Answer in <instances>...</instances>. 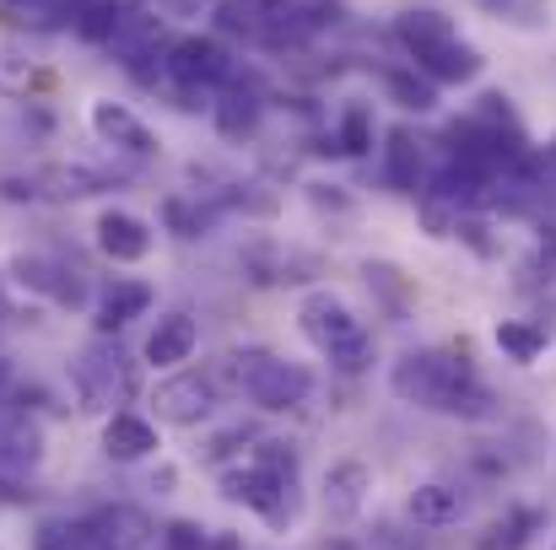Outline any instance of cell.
Wrapping results in <instances>:
<instances>
[{
  "label": "cell",
  "instance_id": "obj_11",
  "mask_svg": "<svg viewBox=\"0 0 556 550\" xmlns=\"http://www.w3.org/2000/svg\"><path fill=\"white\" fill-rule=\"evenodd\" d=\"M87 119H92L98 141H109V146H119V152H130V157H152V152H157V136H152L125 103H114V98H98V103L87 108Z\"/></svg>",
  "mask_w": 556,
  "mask_h": 550
},
{
  "label": "cell",
  "instance_id": "obj_16",
  "mask_svg": "<svg viewBox=\"0 0 556 550\" xmlns=\"http://www.w3.org/2000/svg\"><path fill=\"white\" fill-rule=\"evenodd\" d=\"M405 513H410L421 529H448V524H459V519H465V491H459V486H448V481H427V486H416V491H410Z\"/></svg>",
  "mask_w": 556,
  "mask_h": 550
},
{
  "label": "cell",
  "instance_id": "obj_3",
  "mask_svg": "<svg viewBox=\"0 0 556 550\" xmlns=\"http://www.w3.org/2000/svg\"><path fill=\"white\" fill-rule=\"evenodd\" d=\"M292 491H298V459H292L281 443H260L254 464L222 475V497L254 508V513H260L265 524H276V529H287V524L298 519V497H292Z\"/></svg>",
  "mask_w": 556,
  "mask_h": 550
},
{
  "label": "cell",
  "instance_id": "obj_21",
  "mask_svg": "<svg viewBox=\"0 0 556 550\" xmlns=\"http://www.w3.org/2000/svg\"><path fill=\"white\" fill-rule=\"evenodd\" d=\"M33 189L49 194V200H87V194L109 189V174L81 168V163H54V168H43V174L33 179Z\"/></svg>",
  "mask_w": 556,
  "mask_h": 550
},
{
  "label": "cell",
  "instance_id": "obj_33",
  "mask_svg": "<svg viewBox=\"0 0 556 550\" xmlns=\"http://www.w3.org/2000/svg\"><path fill=\"white\" fill-rule=\"evenodd\" d=\"M470 5H481V11H492V16H508V11H514V0H470Z\"/></svg>",
  "mask_w": 556,
  "mask_h": 550
},
{
  "label": "cell",
  "instance_id": "obj_28",
  "mask_svg": "<svg viewBox=\"0 0 556 550\" xmlns=\"http://www.w3.org/2000/svg\"><path fill=\"white\" fill-rule=\"evenodd\" d=\"M38 550H103V540L92 535V524H43Z\"/></svg>",
  "mask_w": 556,
  "mask_h": 550
},
{
  "label": "cell",
  "instance_id": "obj_4",
  "mask_svg": "<svg viewBox=\"0 0 556 550\" xmlns=\"http://www.w3.org/2000/svg\"><path fill=\"white\" fill-rule=\"evenodd\" d=\"M298 330L308 335L314 351H325L336 372H368L372 362V335L368 324L336 297V292H308L298 303Z\"/></svg>",
  "mask_w": 556,
  "mask_h": 550
},
{
  "label": "cell",
  "instance_id": "obj_5",
  "mask_svg": "<svg viewBox=\"0 0 556 550\" xmlns=\"http://www.w3.org/2000/svg\"><path fill=\"white\" fill-rule=\"evenodd\" d=\"M227 362H232L238 388L260 410H298L314 394V372L303 362H287V357H270V351H232Z\"/></svg>",
  "mask_w": 556,
  "mask_h": 550
},
{
  "label": "cell",
  "instance_id": "obj_9",
  "mask_svg": "<svg viewBox=\"0 0 556 550\" xmlns=\"http://www.w3.org/2000/svg\"><path fill=\"white\" fill-rule=\"evenodd\" d=\"M152 410L168 426H200L216 410V383L205 372H174L152 388Z\"/></svg>",
  "mask_w": 556,
  "mask_h": 550
},
{
  "label": "cell",
  "instance_id": "obj_2",
  "mask_svg": "<svg viewBox=\"0 0 556 550\" xmlns=\"http://www.w3.org/2000/svg\"><path fill=\"white\" fill-rule=\"evenodd\" d=\"M394 38H400V49L410 54V65H416L432 87H465V81H476L481 65H486L481 49L465 43L459 27H454L443 11H432V5L400 11V16H394Z\"/></svg>",
  "mask_w": 556,
  "mask_h": 550
},
{
  "label": "cell",
  "instance_id": "obj_31",
  "mask_svg": "<svg viewBox=\"0 0 556 550\" xmlns=\"http://www.w3.org/2000/svg\"><path fill=\"white\" fill-rule=\"evenodd\" d=\"M152 5H157L163 16H205L216 0H152Z\"/></svg>",
  "mask_w": 556,
  "mask_h": 550
},
{
  "label": "cell",
  "instance_id": "obj_23",
  "mask_svg": "<svg viewBox=\"0 0 556 550\" xmlns=\"http://www.w3.org/2000/svg\"><path fill=\"white\" fill-rule=\"evenodd\" d=\"M383 92H389L405 114H432V108H438V87H432L416 65H389V71H383Z\"/></svg>",
  "mask_w": 556,
  "mask_h": 550
},
{
  "label": "cell",
  "instance_id": "obj_17",
  "mask_svg": "<svg viewBox=\"0 0 556 550\" xmlns=\"http://www.w3.org/2000/svg\"><path fill=\"white\" fill-rule=\"evenodd\" d=\"M103 453L109 459H119V464H136V459H147V453H157V426L147 421V415H109V426H103Z\"/></svg>",
  "mask_w": 556,
  "mask_h": 550
},
{
  "label": "cell",
  "instance_id": "obj_25",
  "mask_svg": "<svg viewBox=\"0 0 556 550\" xmlns=\"http://www.w3.org/2000/svg\"><path fill=\"white\" fill-rule=\"evenodd\" d=\"M38 81H43V76H38V65L27 60V49L0 43V98H27Z\"/></svg>",
  "mask_w": 556,
  "mask_h": 550
},
{
  "label": "cell",
  "instance_id": "obj_13",
  "mask_svg": "<svg viewBox=\"0 0 556 550\" xmlns=\"http://www.w3.org/2000/svg\"><path fill=\"white\" fill-rule=\"evenodd\" d=\"M222 98L211 103V114H216V130L227 136V141H243V136H254L260 130V114H265V103H260V92L249 87V81H227V87H216Z\"/></svg>",
  "mask_w": 556,
  "mask_h": 550
},
{
  "label": "cell",
  "instance_id": "obj_18",
  "mask_svg": "<svg viewBox=\"0 0 556 550\" xmlns=\"http://www.w3.org/2000/svg\"><path fill=\"white\" fill-rule=\"evenodd\" d=\"M92 535L103 540V550H147L152 546V519L141 508H103L92 519Z\"/></svg>",
  "mask_w": 556,
  "mask_h": 550
},
{
  "label": "cell",
  "instance_id": "obj_10",
  "mask_svg": "<svg viewBox=\"0 0 556 550\" xmlns=\"http://www.w3.org/2000/svg\"><path fill=\"white\" fill-rule=\"evenodd\" d=\"M11 276L22 281V286H33V292H43L49 303H60V308H76L87 292H81V270H71L65 259H49V254H22L16 265H11Z\"/></svg>",
  "mask_w": 556,
  "mask_h": 550
},
{
  "label": "cell",
  "instance_id": "obj_35",
  "mask_svg": "<svg viewBox=\"0 0 556 550\" xmlns=\"http://www.w3.org/2000/svg\"><path fill=\"white\" fill-rule=\"evenodd\" d=\"M552 550H556V546H552Z\"/></svg>",
  "mask_w": 556,
  "mask_h": 550
},
{
  "label": "cell",
  "instance_id": "obj_19",
  "mask_svg": "<svg viewBox=\"0 0 556 550\" xmlns=\"http://www.w3.org/2000/svg\"><path fill=\"white\" fill-rule=\"evenodd\" d=\"M194 346H200L194 319H189V314H168V319H157V330L147 335V362L152 367H179V362L194 357Z\"/></svg>",
  "mask_w": 556,
  "mask_h": 550
},
{
  "label": "cell",
  "instance_id": "obj_26",
  "mask_svg": "<svg viewBox=\"0 0 556 550\" xmlns=\"http://www.w3.org/2000/svg\"><path fill=\"white\" fill-rule=\"evenodd\" d=\"M336 146H341L346 157H368V152H372V108H368V103H346V108H341Z\"/></svg>",
  "mask_w": 556,
  "mask_h": 550
},
{
  "label": "cell",
  "instance_id": "obj_30",
  "mask_svg": "<svg viewBox=\"0 0 556 550\" xmlns=\"http://www.w3.org/2000/svg\"><path fill=\"white\" fill-rule=\"evenodd\" d=\"M530 529H541V513H514V519L492 524V540H486V550H519L525 540H530Z\"/></svg>",
  "mask_w": 556,
  "mask_h": 550
},
{
  "label": "cell",
  "instance_id": "obj_24",
  "mask_svg": "<svg viewBox=\"0 0 556 550\" xmlns=\"http://www.w3.org/2000/svg\"><path fill=\"white\" fill-rule=\"evenodd\" d=\"M287 0H216V11H222V27H232V33H249V38H260L265 33V22L281 11Z\"/></svg>",
  "mask_w": 556,
  "mask_h": 550
},
{
  "label": "cell",
  "instance_id": "obj_15",
  "mask_svg": "<svg viewBox=\"0 0 556 550\" xmlns=\"http://www.w3.org/2000/svg\"><path fill=\"white\" fill-rule=\"evenodd\" d=\"M368 491H372L368 464H357V459L330 464V475H325V508H330V519H357L363 502H368Z\"/></svg>",
  "mask_w": 556,
  "mask_h": 550
},
{
  "label": "cell",
  "instance_id": "obj_6",
  "mask_svg": "<svg viewBox=\"0 0 556 550\" xmlns=\"http://www.w3.org/2000/svg\"><path fill=\"white\" fill-rule=\"evenodd\" d=\"M163 71L174 76L179 92H216L238 76L232 54L222 38H205V33H189V38H174L168 54H163Z\"/></svg>",
  "mask_w": 556,
  "mask_h": 550
},
{
  "label": "cell",
  "instance_id": "obj_1",
  "mask_svg": "<svg viewBox=\"0 0 556 550\" xmlns=\"http://www.w3.org/2000/svg\"><path fill=\"white\" fill-rule=\"evenodd\" d=\"M389 388H394V399L421 405V410H443V415H486L492 410V394L481 388L470 357L448 351V346L405 351L389 372Z\"/></svg>",
  "mask_w": 556,
  "mask_h": 550
},
{
  "label": "cell",
  "instance_id": "obj_8",
  "mask_svg": "<svg viewBox=\"0 0 556 550\" xmlns=\"http://www.w3.org/2000/svg\"><path fill=\"white\" fill-rule=\"evenodd\" d=\"M109 54L130 71V76H141V81H157V71H163V54H168V33H163V16H152V11H125L119 16V27L109 33Z\"/></svg>",
  "mask_w": 556,
  "mask_h": 550
},
{
  "label": "cell",
  "instance_id": "obj_7",
  "mask_svg": "<svg viewBox=\"0 0 556 550\" xmlns=\"http://www.w3.org/2000/svg\"><path fill=\"white\" fill-rule=\"evenodd\" d=\"M71 378H76V394H81L87 410H114V405L130 394V357H125L114 341H92V346L76 357Z\"/></svg>",
  "mask_w": 556,
  "mask_h": 550
},
{
  "label": "cell",
  "instance_id": "obj_20",
  "mask_svg": "<svg viewBox=\"0 0 556 550\" xmlns=\"http://www.w3.org/2000/svg\"><path fill=\"white\" fill-rule=\"evenodd\" d=\"M147 308H152V286H147V281H114V286L98 297V330L114 335V330H125L130 319H141Z\"/></svg>",
  "mask_w": 556,
  "mask_h": 550
},
{
  "label": "cell",
  "instance_id": "obj_34",
  "mask_svg": "<svg viewBox=\"0 0 556 550\" xmlns=\"http://www.w3.org/2000/svg\"><path fill=\"white\" fill-rule=\"evenodd\" d=\"M546 168L556 174V136H552V146H546Z\"/></svg>",
  "mask_w": 556,
  "mask_h": 550
},
{
  "label": "cell",
  "instance_id": "obj_29",
  "mask_svg": "<svg viewBox=\"0 0 556 550\" xmlns=\"http://www.w3.org/2000/svg\"><path fill=\"white\" fill-rule=\"evenodd\" d=\"M552 270H556V221H546L535 232V254L525 259V281L541 286V281H552Z\"/></svg>",
  "mask_w": 556,
  "mask_h": 550
},
{
  "label": "cell",
  "instance_id": "obj_14",
  "mask_svg": "<svg viewBox=\"0 0 556 550\" xmlns=\"http://www.w3.org/2000/svg\"><path fill=\"white\" fill-rule=\"evenodd\" d=\"M383 179L394 183L400 194H421L427 189V157H421V141L410 130H389V146H383Z\"/></svg>",
  "mask_w": 556,
  "mask_h": 550
},
{
  "label": "cell",
  "instance_id": "obj_22",
  "mask_svg": "<svg viewBox=\"0 0 556 550\" xmlns=\"http://www.w3.org/2000/svg\"><path fill=\"white\" fill-rule=\"evenodd\" d=\"M492 341H497V351H503L508 362H519V367L546 357V346H552L546 324H530V319H503V324L492 330Z\"/></svg>",
  "mask_w": 556,
  "mask_h": 550
},
{
  "label": "cell",
  "instance_id": "obj_12",
  "mask_svg": "<svg viewBox=\"0 0 556 550\" xmlns=\"http://www.w3.org/2000/svg\"><path fill=\"white\" fill-rule=\"evenodd\" d=\"M98 248L114 259V265H141L152 254V227L130 210H103L98 216Z\"/></svg>",
  "mask_w": 556,
  "mask_h": 550
},
{
  "label": "cell",
  "instance_id": "obj_27",
  "mask_svg": "<svg viewBox=\"0 0 556 550\" xmlns=\"http://www.w3.org/2000/svg\"><path fill=\"white\" fill-rule=\"evenodd\" d=\"M0 459H5V464H33V459H38V432H33L22 415L0 421Z\"/></svg>",
  "mask_w": 556,
  "mask_h": 550
},
{
  "label": "cell",
  "instance_id": "obj_32",
  "mask_svg": "<svg viewBox=\"0 0 556 550\" xmlns=\"http://www.w3.org/2000/svg\"><path fill=\"white\" fill-rule=\"evenodd\" d=\"M168 546L174 550H205V529H194V524H174V529H168Z\"/></svg>",
  "mask_w": 556,
  "mask_h": 550
}]
</instances>
